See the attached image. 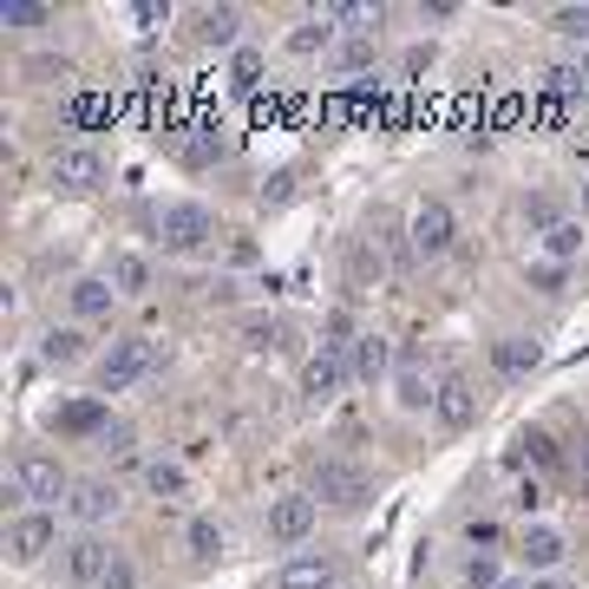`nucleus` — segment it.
Segmentation results:
<instances>
[{
	"label": "nucleus",
	"instance_id": "2",
	"mask_svg": "<svg viewBox=\"0 0 589 589\" xmlns=\"http://www.w3.org/2000/svg\"><path fill=\"white\" fill-rule=\"evenodd\" d=\"M13 492H20L33 512H46V505L73 498V478H66V465H60V458H46V452H27V458H13Z\"/></svg>",
	"mask_w": 589,
	"mask_h": 589
},
{
	"label": "nucleus",
	"instance_id": "41",
	"mask_svg": "<svg viewBox=\"0 0 589 589\" xmlns=\"http://www.w3.org/2000/svg\"><path fill=\"white\" fill-rule=\"evenodd\" d=\"M498 589H530V583H517V577H505V583H498Z\"/></svg>",
	"mask_w": 589,
	"mask_h": 589
},
{
	"label": "nucleus",
	"instance_id": "38",
	"mask_svg": "<svg viewBox=\"0 0 589 589\" xmlns=\"http://www.w3.org/2000/svg\"><path fill=\"white\" fill-rule=\"evenodd\" d=\"M60 426H73V433H105V426H99V406H73Z\"/></svg>",
	"mask_w": 589,
	"mask_h": 589
},
{
	"label": "nucleus",
	"instance_id": "17",
	"mask_svg": "<svg viewBox=\"0 0 589 589\" xmlns=\"http://www.w3.org/2000/svg\"><path fill=\"white\" fill-rule=\"evenodd\" d=\"M112 308H118L112 276H79L73 282V314L79 321H112Z\"/></svg>",
	"mask_w": 589,
	"mask_h": 589
},
{
	"label": "nucleus",
	"instance_id": "33",
	"mask_svg": "<svg viewBox=\"0 0 589 589\" xmlns=\"http://www.w3.org/2000/svg\"><path fill=\"white\" fill-rule=\"evenodd\" d=\"M256 79H262V53H236V66H229V85H236V92H249Z\"/></svg>",
	"mask_w": 589,
	"mask_h": 589
},
{
	"label": "nucleus",
	"instance_id": "12",
	"mask_svg": "<svg viewBox=\"0 0 589 589\" xmlns=\"http://www.w3.org/2000/svg\"><path fill=\"white\" fill-rule=\"evenodd\" d=\"M393 400H400V413H426V406H440V386H433V373L420 354H400V368H393Z\"/></svg>",
	"mask_w": 589,
	"mask_h": 589
},
{
	"label": "nucleus",
	"instance_id": "23",
	"mask_svg": "<svg viewBox=\"0 0 589 589\" xmlns=\"http://www.w3.org/2000/svg\"><path fill=\"white\" fill-rule=\"evenodd\" d=\"M79 354H85V328H46V341H40V361H53V368H73Z\"/></svg>",
	"mask_w": 589,
	"mask_h": 589
},
{
	"label": "nucleus",
	"instance_id": "13",
	"mask_svg": "<svg viewBox=\"0 0 589 589\" xmlns=\"http://www.w3.org/2000/svg\"><path fill=\"white\" fill-rule=\"evenodd\" d=\"M276 589H341V564H334L328 550H301V557L282 564Z\"/></svg>",
	"mask_w": 589,
	"mask_h": 589
},
{
	"label": "nucleus",
	"instance_id": "26",
	"mask_svg": "<svg viewBox=\"0 0 589 589\" xmlns=\"http://www.w3.org/2000/svg\"><path fill=\"white\" fill-rule=\"evenodd\" d=\"M190 557H223V524L217 517H190Z\"/></svg>",
	"mask_w": 589,
	"mask_h": 589
},
{
	"label": "nucleus",
	"instance_id": "37",
	"mask_svg": "<svg viewBox=\"0 0 589 589\" xmlns=\"http://www.w3.org/2000/svg\"><path fill=\"white\" fill-rule=\"evenodd\" d=\"M465 583H472V589H498V583H505V577H498V564H492V557H472V570H465Z\"/></svg>",
	"mask_w": 589,
	"mask_h": 589
},
{
	"label": "nucleus",
	"instance_id": "34",
	"mask_svg": "<svg viewBox=\"0 0 589 589\" xmlns=\"http://www.w3.org/2000/svg\"><path fill=\"white\" fill-rule=\"evenodd\" d=\"M524 282H530V289H544V294H557V289H564V262H537V269H524Z\"/></svg>",
	"mask_w": 589,
	"mask_h": 589
},
{
	"label": "nucleus",
	"instance_id": "1",
	"mask_svg": "<svg viewBox=\"0 0 589 589\" xmlns=\"http://www.w3.org/2000/svg\"><path fill=\"white\" fill-rule=\"evenodd\" d=\"M308 492H314L321 505H334V512H361V505H373V478L354 465V458H321Z\"/></svg>",
	"mask_w": 589,
	"mask_h": 589
},
{
	"label": "nucleus",
	"instance_id": "35",
	"mask_svg": "<svg viewBox=\"0 0 589 589\" xmlns=\"http://www.w3.org/2000/svg\"><path fill=\"white\" fill-rule=\"evenodd\" d=\"M242 341H249V348H276V321H269V314H249V321H242Z\"/></svg>",
	"mask_w": 589,
	"mask_h": 589
},
{
	"label": "nucleus",
	"instance_id": "16",
	"mask_svg": "<svg viewBox=\"0 0 589 589\" xmlns=\"http://www.w3.org/2000/svg\"><path fill=\"white\" fill-rule=\"evenodd\" d=\"M517 557H524V570H557L564 557H570V544H564V530H550V524H530L524 530V544H517Z\"/></svg>",
	"mask_w": 589,
	"mask_h": 589
},
{
	"label": "nucleus",
	"instance_id": "9",
	"mask_svg": "<svg viewBox=\"0 0 589 589\" xmlns=\"http://www.w3.org/2000/svg\"><path fill=\"white\" fill-rule=\"evenodd\" d=\"M53 184H60L66 197H85V190H99V184H105V157H99L92 145L53 151Z\"/></svg>",
	"mask_w": 589,
	"mask_h": 589
},
{
	"label": "nucleus",
	"instance_id": "7",
	"mask_svg": "<svg viewBox=\"0 0 589 589\" xmlns=\"http://www.w3.org/2000/svg\"><path fill=\"white\" fill-rule=\"evenodd\" d=\"M348 380H354V354H348V348H321V354H308V368H301V406H328V400H341Z\"/></svg>",
	"mask_w": 589,
	"mask_h": 589
},
{
	"label": "nucleus",
	"instance_id": "18",
	"mask_svg": "<svg viewBox=\"0 0 589 589\" xmlns=\"http://www.w3.org/2000/svg\"><path fill=\"white\" fill-rule=\"evenodd\" d=\"M190 40H197V46H236V40H242V13H236V7H204V13L190 20Z\"/></svg>",
	"mask_w": 589,
	"mask_h": 589
},
{
	"label": "nucleus",
	"instance_id": "21",
	"mask_svg": "<svg viewBox=\"0 0 589 589\" xmlns=\"http://www.w3.org/2000/svg\"><path fill=\"white\" fill-rule=\"evenodd\" d=\"M583 242H589L583 217H564L550 236H544V256H550V262H577V256H583Z\"/></svg>",
	"mask_w": 589,
	"mask_h": 589
},
{
	"label": "nucleus",
	"instance_id": "42",
	"mask_svg": "<svg viewBox=\"0 0 589 589\" xmlns=\"http://www.w3.org/2000/svg\"><path fill=\"white\" fill-rule=\"evenodd\" d=\"M583 210H589V177H583Z\"/></svg>",
	"mask_w": 589,
	"mask_h": 589
},
{
	"label": "nucleus",
	"instance_id": "22",
	"mask_svg": "<svg viewBox=\"0 0 589 589\" xmlns=\"http://www.w3.org/2000/svg\"><path fill=\"white\" fill-rule=\"evenodd\" d=\"M373 53H380V33H361V27H354V33L334 46V66H341V73H368Z\"/></svg>",
	"mask_w": 589,
	"mask_h": 589
},
{
	"label": "nucleus",
	"instance_id": "27",
	"mask_svg": "<svg viewBox=\"0 0 589 589\" xmlns=\"http://www.w3.org/2000/svg\"><path fill=\"white\" fill-rule=\"evenodd\" d=\"M0 20H7V27H46V20H53V7H40V0H7V7H0Z\"/></svg>",
	"mask_w": 589,
	"mask_h": 589
},
{
	"label": "nucleus",
	"instance_id": "32",
	"mask_svg": "<svg viewBox=\"0 0 589 589\" xmlns=\"http://www.w3.org/2000/svg\"><path fill=\"white\" fill-rule=\"evenodd\" d=\"M433 60H440V53H433V40H426V46H406V53H400V73L426 79V73H433Z\"/></svg>",
	"mask_w": 589,
	"mask_h": 589
},
{
	"label": "nucleus",
	"instance_id": "8",
	"mask_svg": "<svg viewBox=\"0 0 589 589\" xmlns=\"http://www.w3.org/2000/svg\"><path fill=\"white\" fill-rule=\"evenodd\" d=\"M60 544V524H53V512H20L13 517V530H7V557L27 570V564H40L46 550Z\"/></svg>",
	"mask_w": 589,
	"mask_h": 589
},
{
	"label": "nucleus",
	"instance_id": "11",
	"mask_svg": "<svg viewBox=\"0 0 589 589\" xmlns=\"http://www.w3.org/2000/svg\"><path fill=\"white\" fill-rule=\"evenodd\" d=\"M433 420H440L445 433H472V426H478V386H472L465 373L440 380V406H433Z\"/></svg>",
	"mask_w": 589,
	"mask_h": 589
},
{
	"label": "nucleus",
	"instance_id": "24",
	"mask_svg": "<svg viewBox=\"0 0 589 589\" xmlns=\"http://www.w3.org/2000/svg\"><path fill=\"white\" fill-rule=\"evenodd\" d=\"M112 289L118 294H145L151 289V262L145 256H112Z\"/></svg>",
	"mask_w": 589,
	"mask_h": 589
},
{
	"label": "nucleus",
	"instance_id": "4",
	"mask_svg": "<svg viewBox=\"0 0 589 589\" xmlns=\"http://www.w3.org/2000/svg\"><path fill=\"white\" fill-rule=\"evenodd\" d=\"M314 524H321V498L314 492H282V498H269V517H262V530H269V544H308L314 537Z\"/></svg>",
	"mask_w": 589,
	"mask_h": 589
},
{
	"label": "nucleus",
	"instance_id": "36",
	"mask_svg": "<svg viewBox=\"0 0 589 589\" xmlns=\"http://www.w3.org/2000/svg\"><path fill=\"white\" fill-rule=\"evenodd\" d=\"M217 151H223V138H217V132H197V138L184 145V164H210Z\"/></svg>",
	"mask_w": 589,
	"mask_h": 589
},
{
	"label": "nucleus",
	"instance_id": "5",
	"mask_svg": "<svg viewBox=\"0 0 589 589\" xmlns=\"http://www.w3.org/2000/svg\"><path fill=\"white\" fill-rule=\"evenodd\" d=\"M157 361H164V354H157V341H145V334L112 341V354L99 361V393H125V386H138Z\"/></svg>",
	"mask_w": 589,
	"mask_h": 589
},
{
	"label": "nucleus",
	"instance_id": "28",
	"mask_svg": "<svg viewBox=\"0 0 589 589\" xmlns=\"http://www.w3.org/2000/svg\"><path fill=\"white\" fill-rule=\"evenodd\" d=\"M550 27H557L564 40H583V46H589V7H557V13H550Z\"/></svg>",
	"mask_w": 589,
	"mask_h": 589
},
{
	"label": "nucleus",
	"instance_id": "3",
	"mask_svg": "<svg viewBox=\"0 0 589 589\" xmlns=\"http://www.w3.org/2000/svg\"><path fill=\"white\" fill-rule=\"evenodd\" d=\"M452 236H458L452 204H445V197H420V204H413V223H406V249H413L420 262H440L445 249H452Z\"/></svg>",
	"mask_w": 589,
	"mask_h": 589
},
{
	"label": "nucleus",
	"instance_id": "40",
	"mask_svg": "<svg viewBox=\"0 0 589 589\" xmlns=\"http://www.w3.org/2000/svg\"><path fill=\"white\" fill-rule=\"evenodd\" d=\"M105 589H138V570H132L125 557H112V570H105Z\"/></svg>",
	"mask_w": 589,
	"mask_h": 589
},
{
	"label": "nucleus",
	"instance_id": "31",
	"mask_svg": "<svg viewBox=\"0 0 589 589\" xmlns=\"http://www.w3.org/2000/svg\"><path fill=\"white\" fill-rule=\"evenodd\" d=\"M524 223H530L537 236H550L564 217H557V204H550V197H530V204H524Z\"/></svg>",
	"mask_w": 589,
	"mask_h": 589
},
{
	"label": "nucleus",
	"instance_id": "25",
	"mask_svg": "<svg viewBox=\"0 0 589 589\" xmlns=\"http://www.w3.org/2000/svg\"><path fill=\"white\" fill-rule=\"evenodd\" d=\"M99 452H105L112 465H132V452H138V433H132L125 420H112V426L99 433Z\"/></svg>",
	"mask_w": 589,
	"mask_h": 589
},
{
	"label": "nucleus",
	"instance_id": "45",
	"mask_svg": "<svg viewBox=\"0 0 589 589\" xmlns=\"http://www.w3.org/2000/svg\"><path fill=\"white\" fill-rule=\"evenodd\" d=\"M341 589H348V583H341Z\"/></svg>",
	"mask_w": 589,
	"mask_h": 589
},
{
	"label": "nucleus",
	"instance_id": "15",
	"mask_svg": "<svg viewBox=\"0 0 589 589\" xmlns=\"http://www.w3.org/2000/svg\"><path fill=\"white\" fill-rule=\"evenodd\" d=\"M537 361H544V341H530V334H498V341H492V368H498V380H530Z\"/></svg>",
	"mask_w": 589,
	"mask_h": 589
},
{
	"label": "nucleus",
	"instance_id": "43",
	"mask_svg": "<svg viewBox=\"0 0 589 589\" xmlns=\"http://www.w3.org/2000/svg\"><path fill=\"white\" fill-rule=\"evenodd\" d=\"M530 589H564V583H530Z\"/></svg>",
	"mask_w": 589,
	"mask_h": 589
},
{
	"label": "nucleus",
	"instance_id": "44",
	"mask_svg": "<svg viewBox=\"0 0 589 589\" xmlns=\"http://www.w3.org/2000/svg\"><path fill=\"white\" fill-rule=\"evenodd\" d=\"M583 79H589V60H583Z\"/></svg>",
	"mask_w": 589,
	"mask_h": 589
},
{
	"label": "nucleus",
	"instance_id": "29",
	"mask_svg": "<svg viewBox=\"0 0 589 589\" xmlns=\"http://www.w3.org/2000/svg\"><path fill=\"white\" fill-rule=\"evenodd\" d=\"M145 478H151V492H157V498H184V465H164V458H157Z\"/></svg>",
	"mask_w": 589,
	"mask_h": 589
},
{
	"label": "nucleus",
	"instance_id": "39",
	"mask_svg": "<svg viewBox=\"0 0 589 589\" xmlns=\"http://www.w3.org/2000/svg\"><path fill=\"white\" fill-rule=\"evenodd\" d=\"M524 452H530V458H537V465H550V458H557V445H550V433H524Z\"/></svg>",
	"mask_w": 589,
	"mask_h": 589
},
{
	"label": "nucleus",
	"instance_id": "20",
	"mask_svg": "<svg viewBox=\"0 0 589 589\" xmlns=\"http://www.w3.org/2000/svg\"><path fill=\"white\" fill-rule=\"evenodd\" d=\"M328 46H334V20H328V13L301 20V27L289 33V53H294V60H314V53H328Z\"/></svg>",
	"mask_w": 589,
	"mask_h": 589
},
{
	"label": "nucleus",
	"instance_id": "30",
	"mask_svg": "<svg viewBox=\"0 0 589 589\" xmlns=\"http://www.w3.org/2000/svg\"><path fill=\"white\" fill-rule=\"evenodd\" d=\"M348 276H354V289H368V282H380V256H373L368 242L348 256Z\"/></svg>",
	"mask_w": 589,
	"mask_h": 589
},
{
	"label": "nucleus",
	"instance_id": "19",
	"mask_svg": "<svg viewBox=\"0 0 589 589\" xmlns=\"http://www.w3.org/2000/svg\"><path fill=\"white\" fill-rule=\"evenodd\" d=\"M386 373H393V341H386V334H361V341H354V380H386Z\"/></svg>",
	"mask_w": 589,
	"mask_h": 589
},
{
	"label": "nucleus",
	"instance_id": "6",
	"mask_svg": "<svg viewBox=\"0 0 589 589\" xmlns=\"http://www.w3.org/2000/svg\"><path fill=\"white\" fill-rule=\"evenodd\" d=\"M217 236V217L204 210V204H164L157 210V242L170 249V256H190V249H204Z\"/></svg>",
	"mask_w": 589,
	"mask_h": 589
},
{
	"label": "nucleus",
	"instance_id": "14",
	"mask_svg": "<svg viewBox=\"0 0 589 589\" xmlns=\"http://www.w3.org/2000/svg\"><path fill=\"white\" fill-rule=\"evenodd\" d=\"M105 570H112V544L92 537V530H79L73 544H66V583H105Z\"/></svg>",
	"mask_w": 589,
	"mask_h": 589
},
{
	"label": "nucleus",
	"instance_id": "10",
	"mask_svg": "<svg viewBox=\"0 0 589 589\" xmlns=\"http://www.w3.org/2000/svg\"><path fill=\"white\" fill-rule=\"evenodd\" d=\"M118 485L112 478H73V498H66V512H73V524H85V530H99V524H112L118 517Z\"/></svg>",
	"mask_w": 589,
	"mask_h": 589
}]
</instances>
